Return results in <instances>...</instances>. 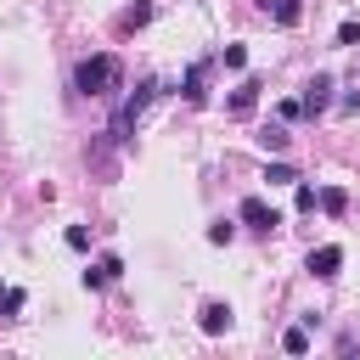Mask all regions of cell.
<instances>
[{
    "mask_svg": "<svg viewBox=\"0 0 360 360\" xmlns=\"http://www.w3.org/2000/svg\"><path fill=\"white\" fill-rule=\"evenodd\" d=\"M124 84V62L112 56V51H96V56H84L79 68H73V96H90V101H107L112 90Z\"/></svg>",
    "mask_w": 360,
    "mask_h": 360,
    "instance_id": "6da1fadb",
    "label": "cell"
},
{
    "mask_svg": "<svg viewBox=\"0 0 360 360\" xmlns=\"http://www.w3.org/2000/svg\"><path fill=\"white\" fill-rule=\"evenodd\" d=\"M152 96H158V79H141V84H135V90L118 101V112H112V129H107L118 146H129V141H135V118L146 112V101H152Z\"/></svg>",
    "mask_w": 360,
    "mask_h": 360,
    "instance_id": "7a4b0ae2",
    "label": "cell"
},
{
    "mask_svg": "<svg viewBox=\"0 0 360 360\" xmlns=\"http://www.w3.org/2000/svg\"><path fill=\"white\" fill-rule=\"evenodd\" d=\"M332 90H338V79H332V73H309V79H304V96H298L304 118H321V112L332 107Z\"/></svg>",
    "mask_w": 360,
    "mask_h": 360,
    "instance_id": "3957f363",
    "label": "cell"
},
{
    "mask_svg": "<svg viewBox=\"0 0 360 360\" xmlns=\"http://www.w3.org/2000/svg\"><path fill=\"white\" fill-rule=\"evenodd\" d=\"M236 225H248V231H259V236H270L276 225H281V214L264 202V197H242L236 202Z\"/></svg>",
    "mask_w": 360,
    "mask_h": 360,
    "instance_id": "277c9868",
    "label": "cell"
},
{
    "mask_svg": "<svg viewBox=\"0 0 360 360\" xmlns=\"http://www.w3.org/2000/svg\"><path fill=\"white\" fill-rule=\"evenodd\" d=\"M304 270H309L315 281H332V276L343 270V248H338V242H321V248H309V259H304Z\"/></svg>",
    "mask_w": 360,
    "mask_h": 360,
    "instance_id": "5b68a950",
    "label": "cell"
},
{
    "mask_svg": "<svg viewBox=\"0 0 360 360\" xmlns=\"http://www.w3.org/2000/svg\"><path fill=\"white\" fill-rule=\"evenodd\" d=\"M180 101H186V107H202V101H208V62H191V68L180 73Z\"/></svg>",
    "mask_w": 360,
    "mask_h": 360,
    "instance_id": "8992f818",
    "label": "cell"
},
{
    "mask_svg": "<svg viewBox=\"0 0 360 360\" xmlns=\"http://www.w3.org/2000/svg\"><path fill=\"white\" fill-rule=\"evenodd\" d=\"M118 276H124V259H118V253H101V259L84 270V287H90V292H101V287H107V281H118Z\"/></svg>",
    "mask_w": 360,
    "mask_h": 360,
    "instance_id": "52a82bcc",
    "label": "cell"
},
{
    "mask_svg": "<svg viewBox=\"0 0 360 360\" xmlns=\"http://www.w3.org/2000/svg\"><path fill=\"white\" fill-rule=\"evenodd\" d=\"M253 107H259V79H242V84L225 96V112H231V118H248Z\"/></svg>",
    "mask_w": 360,
    "mask_h": 360,
    "instance_id": "ba28073f",
    "label": "cell"
},
{
    "mask_svg": "<svg viewBox=\"0 0 360 360\" xmlns=\"http://www.w3.org/2000/svg\"><path fill=\"white\" fill-rule=\"evenodd\" d=\"M197 326H202L208 338H219V332H231V304H219V298H208V304L197 309Z\"/></svg>",
    "mask_w": 360,
    "mask_h": 360,
    "instance_id": "9c48e42d",
    "label": "cell"
},
{
    "mask_svg": "<svg viewBox=\"0 0 360 360\" xmlns=\"http://www.w3.org/2000/svg\"><path fill=\"white\" fill-rule=\"evenodd\" d=\"M253 141H259V146H264L270 158H281V152L292 146V135H287V124H259V135H253Z\"/></svg>",
    "mask_w": 360,
    "mask_h": 360,
    "instance_id": "30bf717a",
    "label": "cell"
},
{
    "mask_svg": "<svg viewBox=\"0 0 360 360\" xmlns=\"http://www.w3.org/2000/svg\"><path fill=\"white\" fill-rule=\"evenodd\" d=\"M315 208L332 214V219H343V214H349V191H343V186H321V191H315Z\"/></svg>",
    "mask_w": 360,
    "mask_h": 360,
    "instance_id": "8fae6325",
    "label": "cell"
},
{
    "mask_svg": "<svg viewBox=\"0 0 360 360\" xmlns=\"http://www.w3.org/2000/svg\"><path fill=\"white\" fill-rule=\"evenodd\" d=\"M270 11H276V22H281V28H298V22H304V0H276Z\"/></svg>",
    "mask_w": 360,
    "mask_h": 360,
    "instance_id": "7c38bea8",
    "label": "cell"
},
{
    "mask_svg": "<svg viewBox=\"0 0 360 360\" xmlns=\"http://www.w3.org/2000/svg\"><path fill=\"white\" fill-rule=\"evenodd\" d=\"M281 349L287 354H309V326H287L281 332Z\"/></svg>",
    "mask_w": 360,
    "mask_h": 360,
    "instance_id": "4fadbf2b",
    "label": "cell"
},
{
    "mask_svg": "<svg viewBox=\"0 0 360 360\" xmlns=\"http://www.w3.org/2000/svg\"><path fill=\"white\" fill-rule=\"evenodd\" d=\"M208 242H214V248L236 242V219H214V225H208Z\"/></svg>",
    "mask_w": 360,
    "mask_h": 360,
    "instance_id": "5bb4252c",
    "label": "cell"
},
{
    "mask_svg": "<svg viewBox=\"0 0 360 360\" xmlns=\"http://www.w3.org/2000/svg\"><path fill=\"white\" fill-rule=\"evenodd\" d=\"M118 22H124V28H141V22H152V6H146V0H135V6H129Z\"/></svg>",
    "mask_w": 360,
    "mask_h": 360,
    "instance_id": "9a60e30c",
    "label": "cell"
},
{
    "mask_svg": "<svg viewBox=\"0 0 360 360\" xmlns=\"http://www.w3.org/2000/svg\"><path fill=\"white\" fill-rule=\"evenodd\" d=\"M264 180H270V186H292V180H298V169H292V163H270V169H264Z\"/></svg>",
    "mask_w": 360,
    "mask_h": 360,
    "instance_id": "2e32d148",
    "label": "cell"
},
{
    "mask_svg": "<svg viewBox=\"0 0 360 360\" xmlns=\"http://www.w3.org/2000/svg\"><path fill=\"white\" fill-rule=\"evenodd\" d=\"M62 242H68L73 253H90V231H84V225H68V231H62Z\"/></svg>",
    "mask_w": 360,
    "mask_h": 360,
    "instance_id": "e0dca14e",
    "label": "cell"
},
{
    "mask_svg": "<svg viewBox=\"0 0 360 360\" xmlns=\"http://www.w3.org/2000/svg\"><path fill=\"white\" fill-rule=\"evenodd\" d=\"M22 304H28V292H22V287H6V292H0V315H17Z\"/></svg>",
    "mask_w": 360,
    "mask_h": 360,
    "instance_id": "ac0fdd59",
    "label": "cell"
},
{
    "mask_svg": "<svg viewBox=\"0 0 360 360\" xmlns=\"http://www.w3.org/2000/svg\"><path fill=\"white\" fill-rule=\"evenodd\" d=\"M219 56H225V68H236V73H242V68H248V45H225V51H219Z\"/></svg>",
    "mask_w": 360,
    "mask_h": 360,
    "instance_id": "d6986e66",
    "label": "cell"
},
{
    "mask_svg": "<svg viewBox=\"0 0 360 360\" xmlns=\"http://www.w3.org/2000/svg\"><path fill=\"white\" fill-rule=\"evenodd\" d=\"M338 45H360V17H349V22H338Z\"/></svg>",
    "mask_w": 360,
    "mask_h": 360,
    "instance_id": "ffe728a7",
    "label": "cell"
},
{
    "mask_svg": "<svg viewBox=\"0 0 360 360\" xmlns=\"http://www.w3.org/2000/svg\"><path fill=\"white\" fill-rule=\"evenodd\" d=\"M338 112H360V90H343L338 96Z\"/></svg>",
    "mask_w": 360,
    "mask_h": 360,
    "instance_id": "44dd1931",
    "label": "cell"
}]
</instances>
